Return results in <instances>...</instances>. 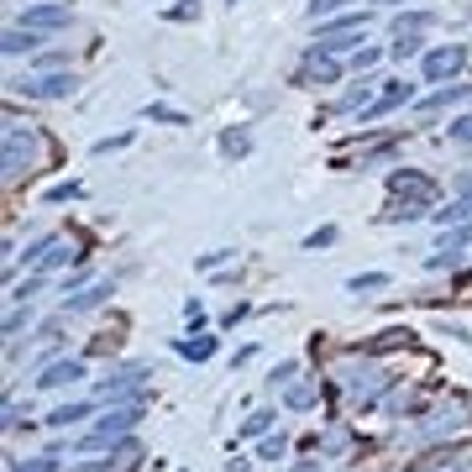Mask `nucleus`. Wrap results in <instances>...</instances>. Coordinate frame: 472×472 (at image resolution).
I'll return each mask as SVG.
<instances>
[{
    "label": "nucleus",
    "mask_w": 472,
    "mask_h": 472,
    "mask_svg": "<svg viewBox=\"0 0 472 472\" xmlns=\"http://www.w3.org/2000/svg\"><path fill=\"white\" fill-rule=\"evenodd\" d=\"M457 100H468V84H457V79H452V84H436L430 95H420V100H414V111H420V116H430V111H446V106H457Z\"/></svg>",
    "instance_id": "obj_17"
},
{
    "label": "nucleus",
    "mask_w": 472,
    "mask_h": 472,
    "mask_svg": "<svg viewBox=\"0 0 472 472\" xmlns=\"http://www.w3.org/2000/svg\"><path fill=\"white\" fill-rule=\"evenodd\" d=\"M247 315H252V304H247V299H236L232 310H226V315H221V326H226V331H232V326H241V320H247Z\"/></svg>",
    "instance_id": "obj_49"
},
{
    "label": "nucleus",
    "mask_w": 472,
    "mask_h": 472,
    "mask_svg": "<svg viewBox=\"0 0 472 472\" xmlns=\"http://www.w3.org/2000/svg\"><path fill=\"white\" fill-rule=\"evenodd\" d=\"M247 153H252V131H247V126H226V131H221V158L241 163Z\"/></svg>",
    "instance_id": "obj_25"
},
{
    "label": "nucleus",
    "mask_w": 472,
    "mask_h": 472,
    "mask_svg": "<svg viewBox=\"0 0 472 472\" xmlns=\"http://www.w3.org/2000/svg\"><path fill=\"white\" fill-rule=\"evenodd\" d=\"M342 74H347V63L331 59V53H320V48H304V59L295 68V84H342Z\"/></svg>",
    "instance_id": "obj_10"
},
{
    "label": "nucleus",
    "mask_w": 472,
    "mask_h": 472,
    "mask_svg": "<svg viewBox=\"0 0 472 472\" xmlns=\"http://www.w3.org/2000/svg\"><path fill=\"white\" fill-rule=\"evenodd\" d=\"M457 472H468V468H457Z\"/></svg>",
    "instance_id": "obj_56"
},
{
    "label": "nucleus",
    "mask_w": 472,
    "mask_h": 472,
    "mask_svg": "<svg viewBox=\"0 0 472 472\" xmlns=\"http://www.w3.org/2000/svg\"><path fill=\"white\" fill-rule=\"evenodd\" d=\"M284 452H289V430H273V436L257 441V462H279Z\"/></svg>",
    "instance_id": "obj_30"
},
{
    "label": "nucleus",
    "mask_w": 472,
    "mask_h": 472,
    "mask_svg": "<svg viewBox=\"0 0 472 472\" xmlns=\"http://www.w3.org/2000/svg\"><path fill=\"white\" fill-rule=\"evenodd\" d=\"M430 221H436L441 232H452V226H468V221H472V200L462 194V200H452L446 210H430Z\"/></svg>",
    "instance_id": "obj_26"
},
{
    "label": "nucleus",
    "mask_w": 472,
    "mask_h": 472,
    "mask_svg": "<svg viewBox=\"0 0 472 472\" xmlns=\"http://www.w3.org/2000/svg\"><path fill=\"white\" fill-rule=\"evenodd\" d=\"M462 68H468V48H462V43H441V48H425L420 79H425V84H452Z\"/></svg>",
    "instance_id": "obj_5"
},
{
    "label": "nucleus",
    "mask_w": 472,
    "mask_h": 472,
    "mask_svg": "<svg viewBox=\"0 0 472 472\" xmlns=\"http://www.w3.org/2000/svg\"><path fill=\"white\" fill-rule=\"evenodd\" d=\"M446 137H452V142H468V147H472V111H468V116H452Z\"/></svg>",
    "instance_id": "obj_44"
},
{
    "label": "nucleus",
    "mask_w": 472,
    "mask_h": 472,
    "mask_svg": "<svg viewBox=\"0 0 472 472\" xmlns=\"http://www.w3.org/2000/svg\"><path fill=\"white\" fill-rule=\"evenodd\" d=\"M53 68H68V53H37L32 59V74H53Z\"/></svg>",
    "instance_id": "obj_43"
},
{
    "label": "nucleus",
    "mask_w": 472,
    "mask_h": 472,
    "mask_svg": "<svg viewBox=\"0 0 472 472\" xmlns=\"http://www.w3.org/2000/svg\"><path fill=\"white\" fill-rule=\"evenodd\" d=\"M383 5H399V0H383Z\"/></svg>",
    "instance_id": "obj_55"
},
{
    "label": "nucleus",
    "mask_w": 472,
    "mask_h": 472,
    "mask_svg": "<svg viewBox=\"0 0 472 472\" xmlns=\"http://www.w3.org/2000/svg\"><path fill=\"white\" fill-rule=\"evenodd\" d=\"M74 200H84V184H79V178H63V184H53V189L43 194V205H74Z\"/></svg>",
    "instance_id": "obj_29"
},
{
    "label": "nucleus",
    "mask_w": 472,
    "mask_h": 472,
    "mask_svg": "<svg viewBox=\"0 0 472 472\" xmlns=\"http://www.w3.org/2000/svg\"><path fill=\"white\" fill-rule=\"evenodd\" d=\"M163 21H178V27H184V21H200V0H178V5H169Z\"/></svg>",
    "instance_id": "obj_39"
},
{
    "label": "nucleus",
    "mask_w": 472,
    "mask_h": 472,
    "mask_svg": "<svg viewBox=\"0 0 472 472\" xmlns=\"http://www.w3.org/2000/svg\"><path fill=\"white\" fill-rule=\"evenodd\" d=\"M16 21H21V27H37V32L53 37V32H68V27H74V5H68V0H32Z\"/></svg>",
    "instance_id": "obj_7"
},
{
    "label": "nucleus",
    "mask_w": 472,
    "mask_h": 472,
    "mask_svg": "<svg viewBox=\"0 0 472 472\" xmlns=\"http://www.w3.org/2000/svg\"><path fill=\"white\" fill-rule=\"evenodd\" d=\"M457 194H468V200H472V174H462V178H457Z\"/></svg>",
    "instance_id": "obj_53"
},
{
    "label": "nucleus",
    "mask_w": 472,
    "mask_h": 472,
    "mask_svg": "<svg viewBox=\"0 0 472 472\" xmlns=\"http://www.w3.org/2000/svg\"><path fill=\"white\" fill-rule=\"evenodd\" d=\"M53 163V142L37 126H5V147H0V174L5 184H21L27 174Z\"/></svg>",
    "instance_id": "obj_1"
},
{
    "label": "nucleus",
    "mask_w": 472,
    "mask_h": 472,
    "mask_svg": "<svg viewBox=\"0 0 472 472\" xmlns=\"http://www.w3.org/2000/svg\"><path fill=\"white\" fill-rule=\"evenodd\" d=\"M79 378H90V362H84V357H53L48 367H37L32 383H37L43 394H63V389H74Z\"/></svg>",
    "instance_id": "obj_8"
},
{
    "label": "nucleus",
    "mask_w": 472,
    "mask_h": 472,
    "mask_svg": "<svg viewBox=\"0 0 472 472\" xmlns=\"http://www.w3.org/2000/svg\"><path fill=\"white\" fill-rule=\"evenodd\" d=\"M378 289H389V273H352L347 279V295H378Z\"/></svg>",
    "instance_id": "obj_32"
},
{
    "label": "nucleus",
    "mask_w": 472,
    "mask_h": 472,
    "mask_svg": "<svg viewBox=\"0 0 472 472\" xmlns=\"http://www.w3.org/2000/svg\"><path fill=\"white\" fill-rule=\"evenodd\" d=\"M68 472H116V468H111V457L100 452V457H84V462H74Z\"/></svg>",
    "instance_id": "obj_48"
},
{
    "label": "nucleus",
    "mask_w": 472,
    "mask_h": 472,
    "mask_svg": "<svg viewBox=\"0 0 472 472\" xmlns=\"http://www.w3.org/2000/svg\"><path fill=\"white\" fill-rule=\"evenodd\" d=\"M468 247H472V221H468V226H452V232L430 247L425 273H452V268H462V252H468Z\"/></svg>",
    "instance_id": "obj_6"
},
{
    "label": "nucleus",
    "mask_w": 472,
    "mask_h": 472,
    "mask_svg": "<svg viewBox=\"0 0 472 472\" xmlns=\"http://www.w3.org/2000/svg\"><path fill=\"white\" fill-rule=\"evenodd\" d=\"M27 331H32V304H11V310H5V336L21 342Z\"/></svg>",
    "instance_id": "obj_28"
},
{
    "label": "nucleus",
    "mask_w": 472,
    "mask_h": 472,
    "mask_svg": "<svg viewBox=\"0 0 472 472\" xmlns=\"http://www.w3.org/2000/svg\"><path fill=\"white\" fill-rule=\"evenodd\" d=\"M399 106H414V84L410 79H383V90H378L373 106L362 111V126H367V121H383L389 111H399Z\"/></svg>",
    "instance_id": "obj_12"
},
{
    "label": "nucleus",
    "mask_w": 472,
    "mask_h": 472,
    "mask_svg": "<svg viewBox=\"0 0 472 472\" xmlns=\"http://www.w3.org/2000/svg\"><path fill=\"white\" fill-rule=\"evenodd\" d=\"M367 27H373V11H342V16H326L320 32H315V48H331V43H342V37H362Z\"/></svg>",
    "instance_id": "obj_11"
},
{
    "label": "nucleus",
    "mask_w": 472,
    "mask_h": 472,
    "mask_svg": "<svg viewBox=\"0 0 472 472\" xmlns=\"http://www.w3.org/2000/svg\"><path fill=\"white\" fill-rule=\"evenodd\" d=\"M389 59H425V43H420V37H394Z\"/></svg>",
    "instance_id": "obj_40"
},
{
    "label": "nucleus",
    "mask_w": 472,
    "mask_h": 472,
    "mask_svg": "<svg viewBox=\"0 0 472 472\" xmlns=\"http://www.w3.org/2000/svg\"><path fill=\"white\" fill-rule=\"evenodd\" d=\"M43 289H48V273H43V268H32L27 279H16V284L5 289V304H32Z\"/></svg>",
    "instance_id": "obj_21"
},
{
    "label": "nucleus",
    "mask_w": 472,
    "mask_h": 472,
    "mask_svg": "<svg viewBox=\"0 0 472 472\" xmlns=\"http://www.w3.org/2000/svg\"><path fill=\"white\" fill-rule=\"evenodd\" d=\"M468 420H472L468 399H446V405L430 414V420H425L414 436H420V441H441V436H457V430H468Z\"/></svg>",
    "instance_id": "obj_9"
},
{
    "label": "nucleus",
    "mask_w": 472,
    "mask_h": 472,
    "mask_svg": "<svg viewBox=\"0 0 472 472\" xmlns=\"http://www.w3.org/2000/svg\"><path fill=\"white\" fill-rule=\"evenodd\" d=\"M299 373H304V362H279V367L268 373V394H284V389L295 383Z\"/></svg>",
    "instance_id": "obj_31"
},
{
    "label": "nucleus",
    "mask_w": 472,
    "mask_h": 472,
    "mask_svg": "<svg viewBox=\"0 0 472 472\" xmlns=\"http://www.w3.org/2000/svg\"><path fill=\"white\" fill-rule=\"evenodd\" d=\"M389 194L399 200V194H436V184L420 174V169H394L389 174Z\"/></svg>",
    "instance_id": "obj_20"
},
{
    "label": "nucleus",
    "mask_w": 472,
    "mask_h": 472,
    "mask_svg": "<svg viewBox=\"0 0 472 472\" xmlns=\"http://www.w3.org/2000/svg\"><path fill=\"white\" fill-rule=\"evenodd\" d=\"M399 158V142H383V147H373L367 158H362V169H373V163H394Z\"/></svg>",
    "instance_id": "obj_45"
},
{
    "label": "nucleus",
    "mask_w": 472,
    "mask_h": 472,
    "mask_svg": "<svg viewBox=\"0 0 472 472\" xmlns=\"http://www.w3.org/2000/svg\"><path fill=\"white\" fill-rule=\"evenodd\" d=\"M336 226H331V221H326V226H315V232L304 236V252H326V247H336Z\"/></svg>",
    "instance_id": "obj_37"
},
{
    "label": "nucleus",
    "mask_w": 472,
    "mask_h": 472,
    "mask_svg": "<svg viewBox=\"0 0 472 472\" xmlns=\"http://www.w3.org/2000/svg\"><path fill=\"white\" fill-rule=\"evenodd\" d=\"M95 410H100V399H68V405H59L43 425H48V430H74V425L95 420Z\"/></svg>",
    "instance_id": "obj_15"
},
{
    "label": "nucleus",
    "mask_w": 472,
    "mask_h": 472,
    "mask_svg": "<svg viewBox=\"0 0 472 472\" xmlns=\"http://www.w3.org/2000/svg\"><path fill=\"white\" fill-rule=\"evenodd\" d=\"M147 378H153V367H147V362H116V367L95 383V399H100V405L142 399V394H147Z\"/></svg>",
    "instance_id": "obj_3"
},
{
    "label": "nucleus",
    "mask_w": 472,
    "mask_h": 472,
    "mask_svg": "<svg viewBox=\"0 0 472 472\" xmlns=\"http://www.w3.org/2000/svg\"><path fill=\"white\" fill-rule=\"evenodd\" d=\"M295 472H326V462H295Z\"/></svg>",
    "instance_id": "obj_54"
},
{
    "label": "nucleus",
    "mask_w": 472,
    "mask_h": 472,
    "mask_svg": "<svg viewBox=\"0 0 472 472\" xmlns=\"http://www.w3.org/2000/svg\"><path fill=\"white\" fill-rule=\"evenodd\" d=\"M336 378H342V389L352 394L362 410H378V405H383V394L394 389V378L378 367V357H367V352H357L352 362H342V367H336Z\"/></svg>",
    "instance_id": "obj_2"
},
{
    "label": "nucleus",
    "mask_w": 472,
    "mask_h": 472,
    "mask_svg": "<svg viewBox=\"0 0 472 472\" xmlns=\"http://www.w3.org/2000/svg\"><path fill=\"white\" fill-rule=\"evenodd\" d=\"M236 257H241L236 247H216V252H200L194 268H200V273H216V268H226V263H236Z\"/></svg>",
    "instance_id": "obj_34"
},
{
    "label": "nucleus",
    "mask_w": 472,
    "mask_h": 472,
    "mask_svg": "<svg viewBox=\"0 0 472 472\" xmlns=\"http://www.w3.org/2000/svg\"><path fill=\"white\" fill-rule=\"evenodd\" d=\"M106 457H111V468H116V472H137V462L147 457V446H142V441H137V430H131V436H121Z\"/></svg>",
    "instance_id": "obj_19"
},
{
    "label": "nucleus",
    "mask_w": 472,
    "mask_h": 472,
    "mask_svg": "<svg viewBox=\"0 0 472 472\" xmlns=\"http://www.w3.org/2000/svg\"><path fill=\"white\" fill-rule=\"evenodd\" d=\"M279 430V410H257L241 420V430H236V441H263V436H273Z\"/></svg>",
    "instance_id": "obj_22"
},
{
    "label": "nucleus",
    "mask_w": 472,
    "mask_h": 472,
    "mask_svg": "<svg viewBox=\"0 0 472 472\" xmlns=\"http://www.w3.org/2000/svg\"><path fill=\"white\" fill-rule=\"evenodd\" d=\"M32 425V405H16V399H5V430L16 436V430H27Z\"/></svg>",
    "instance_id": "obj_36"
},
{
    "label": "nucleus",
    "mask_w": 472,
    "mask_h": 472,
    "mask_svg": "<svg viewBox=\"0 0 472 472\" xmlns=\"http://www.w3.org/2000/svg\"><path fill=\"white\" fill-rule=\"evenodd\" d=\"M383 63V48H357V53H347V68H357V74H373Z\"/></svg>",
    "instance_id": "obj_35"
},
{
    "label": "nucleus",
    "mask_w": 472,
    "mask_h": 472,
    "mask_svg": "<svg viewBox=\"0 0 472 472\" xmlns=\"http://www.w3.org/2000/svg\"><path fill=\"white\" fill-rule=\"evenodd\" d=\"M131 137H137V131H116V137H100V142H95V158H111V153H121V147H131Z\"/></svg>",
    "instance_id": "obj_41"
},
{
    "label": "nucleus",
    "mask_w": 472,
    "mask_h": 472,
    "mask_svg": "<svg viewBox=\"0 0 472 472\" xmlns=\"http://www.w3.org/2000/svg\"><path fill=\"white\" fill-rule=\"evenodd\" d=\"M252 357H257V347H252V342H247V347H236V352H232V367H241V362H252Z\"/></svg>",
    "instance_id": "obj_51"
},
{
    "label": "nucleus",
    "mask_w": 472,
    "mask_h": 472,
    "mask_svg": "<svg viewBox=\"0 0 472 472\" xmlns=\"http://www.w3.org/2000/svg\"><path fill=\"white\" fill-rule=\"evenodd\" d=\"M410 342H414L410 326H394V331H378V342H367L362 352H367V357H383V352H394V347H410Z\"/></svg>",
    "instance_id": "obj_27"
},
{
    "label": "nucleus",
    "mask_w": 472,
    "mask_h": 472,
    "mask_svg": "<svg viewBox=\"0 0 472 472\" xmlns=\"http://www.w3.org/2000/svg\"><path fill=\"white\" fill-rule=\"evenodd\" d=\"M90 284H95V279H90V268L79 263V268H74V273L63 279V295H79V289H90Z\"/></svg>",
    "instance_id": "obj_46"
},
{
    "label": "nucleus",
    "mask_w": 472,
    "mask_h": 472,
    "mask_svg": "<svg viewBox=\"0 0 472 472\" xmlns=\"http://www.w3.org/2000/svg\"><path fill=\"white\" fill-rule=\"evenodd\" d=\"M320 446H326V457H347V446H352V436H347V430H331V436H326Z\"/></svg>",
    "instance_id": "obj_47"
},
{
    "label": "nucleus",
    "mask_w": 472,
    "mask_h": 472,
    "mask_svg": "<svg viewBox=\"0 0 472 472\" xmlns=\"http://www.w3.org/2000/svg\"><path fill=\"white\" fill-rule=\"evenodd\" d=\"M79 90L74 68H53V74H32V79H11V95H32V100H68Z\"/></svg>",
    "instance_id": "obj_4"
},
{
    "label": "nucleus",
    "mask_w": 472,
    "mask_h": 472,
    "mask_svg": "<svg viewBox=\"0 0 472 472\" xmlns=\"http://www.w3.org/2000/svg\"><path fill=\"white\" fill-rule=\"evenodd\" d=\"M111 295H116V279H95L90 289H79V295H63V315H90V310H100Z\"/></svg>",
    "instance_id": "obj_13"
},
{
    "label": "nucleus",
    "mask_w": 472,
    "mask_h": 472,
    "mask_svg": "<svg viewBox=\"0 0 472 472\" xmlns=\"http://www.w3.org/2000/svg\"><path fill=\"white\" fill-rule=\"evenodd\" d=\"M184 320H189V331H205V304L189 299V304H184Z\"/></svg>",
    "instance_id": "obj_50"
},
{
    "label": "nucleus",
    "mask_w": 472,
    "mask_h": 472,
    "mask_svg": "<svg viewBox=\"0 0 472 472\" xmlns=\"http://www.w3.org/2000/svg\"><path fill=\"white\" fill-rule=\"evenodd\" d=\"M43 43H48V32L21 27V21H11V27H5V37H0V48H5L11 59H21V53H43Z\"/></svg>",
    "instance_id": "obj_14"
},
{
    "label": "nucleus",
    "mask_w": 472,
    "mask_h": 472,
    "mask_svg": "<svg viewBox=\"0 0 472 472\" xmlns=\"http://www.w3.org/2000/svg\"><path fill=\"white\" fill-rule=\"evenodd\" d=\"M5 472H59V457L53 452H43V457H11Z\"/></svg>",
    "instance_id": "obj_33"
},
{
    "label": "nucleus",
    "mask_w": 472,
    "mask_h": 472,
    "mask_svg": "<svg viewBox=\"0 0 472 472\" xmlns=\"http://www.w3.org/2000/svg\"><path fill=\"white\" fill-rule=\"evenodd\" d=\"M178 357H189V362H210V357L221 352V342L216 336H205V331H189V336H178L174 342Z\"/></svg>",
    "instance_id": "obj_18"
},
{
    "label": "nucleus",
    "mask_w": 472,
    "mask_h": 472,
    "mask_svg": "<svg viewBox=\"0 0 472 472\" xmlns=\"http://www.w3.org/2000/svg\"><path fill=\"white\" fill-rule=\"evenodd\" d=\"M436 27V11H399L394 16V37H425Z\"/></svg>",
    "instance_id": "obj_23"
},
{
    "label": "nucleus",
    "mask_w": 472,
    "mask_h": 472,
    "mask_svg": "<svg viewBox=\"0 0 472 472\" xmlns=\"http://www.w3.org/2000/svg\"><path fill=\"white\" fill-rule=\"evenodd\" d=\"M147 121H158V126H189V116H184V111H174V106H158V100L147 106Z\"/></svg>",
    "instance_id": "obj_38"
},
{
    "label": "nucleus",
    "mask_w": 472,
    "mask_h": 472,
    "mask_svg": "<svg viewBox=\"0 0 472 472\" xmlns=\"http://www.w3.org/2000/svg\"><path fill=\"white\" fill-rule=\"evenodd\" d=\"M226 472H252V462H247V457H236V462H226Z\"/></svg>",
    "instance_id": "obj_52"
},
{
    "label": "nucleus",
    "mask_w": 472,
    "mask_h": 472,
    "mask_svg": "<svg viewBox=\"0 0 472 472\" xmlns=\"http://www.w3.org/2000/svg\"><path fill=\"white\" fill-rule=\"evenodd\" d=\"M68 263H84V247H79V241H68V236H59V247H53L37 268H43V273H59V268H68Z\"/></svg>",
    "instance_id": "obj_24"
},
{
    "label": "nucleus",
    "mask_w": 472,
    "mask_h": 472,
    "mask_svg": "<svg viewBox=\"0 0 472 472\" xmlns=\"http://www.w3.org/2000/svg\"><path fill=\"white\" fill-rule=\"evenodd\" d=\"M347 5H352V0H310V16H315V21H326V16H342Z\"/></svg>",
    "instance_id": "obj_42"
},
{
    "label": "nucleus",
    "mask_w": 472,
    "mask_h": 472,
    "mask_svg": "<svg viewBox=\"0 0 472 472\" xmlns=\"http://www.w3.org/2000/svg\"><path fill=\"white\" fill-rule=\"evenodd\" d=\"M315 405H320V378H304V373H299L295 383L284 389V410L289 414H310Z\"/></svg>",
    "instance_id": "obj_16"
},
{
    "label": "nucleus",
    "mask_w": 472,
    "mask_h": 472,
    "mask_svg": "<svg viewBox=\"0 0 472 472\" xmlns=\"http://www.w3.org/2000/svg\"><path fill=\"white\" fill-rule=\"evenodd\" d=\"M232 5H236V0H232Z\"/></svg>",
    "instance_id": "obj_57"
}]
</instances>
